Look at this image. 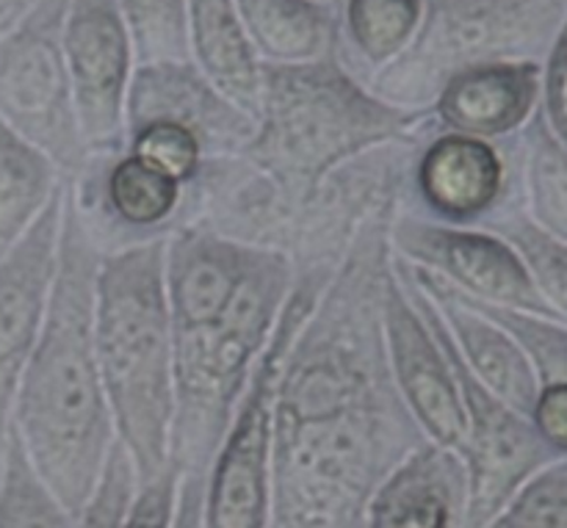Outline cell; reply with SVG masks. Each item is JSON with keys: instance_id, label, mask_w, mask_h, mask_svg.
Instances as JSON below:
<instances>
[{"instance_id": "6da1fadb", "label": "cell", "mask_w": 567, "mask_h": 528, "mask_svg": "<svg viewBox=\"0 0 567 528\" xmlns=\"http://www.w3.org/2000/svg\"><path fill=\"white\" fill-rule=\"evenodd\" d=\"M391 219L365 225L282 358L271 524L360 528L377 487L430 437L404 404L382 332Z\"/></svg>"}, {"instance_id": "7a4b0ae2", "label": "cell", "mask_w": 567, "mask_h": 528, "mask_svg": "<svg viewBox=\"0 0 567 528\" xmlns=\"http://www.w3.org/2000/svg\"><path fill=\"white\" fill-rule=\"evenodd\" d=\"M100 249L64 180L59 263L42 332L25 365L11 432L55 501L81 520L116 443L94 346V280Z\"/></svg>"}, {"instance_id": "3957f363", "label": "cell", "mask_w": 567, "mask_h": 528, "mask_svg": "<svg viewBox=\"0 0 567 528\" xmlns=\"http://www.w3.org/2000/svg\"><path fill=\"white\" fill-rule=\"evenodd\" d=\"M164 241L100 252L94 280V346L116 441L136 487L169 468L175 413V330L164 282Z\"/></svg>"}, {"instance_id": "277c9868", "label": "cell", "mask_w": 567, "mask_h": 528, "mask_svg": "<svg viewBox=\"0 0 567 528\" xmlns=\"http://www.w3.org/2000/svg\"><path fill=\"white\" fill-rule=\"evenodd\" d=\"M430 125V111L382 100L338 53L291 64L264 61L255 133L238 155L297 197L347 161L421 136Z\"/></svg>"}, {"instance_id": "5b68a950", "label": "cell", "mask_w": 567, "mask_h": 528, "mask_svg": "<svg viewBox=\"0 0 567 528\" xmlns=\"http://www.w3.org/2000/svg\"><path fill=\"white\" fill-rule=\"evenodd\" d=\"M297 275L286 255L260 249L252 271L219 321L175 332V413L169 432V465L181 476H208L238 402Z\"/></svg>"}, {"instance_id": "8992f818", "label": "cell", "mask_w": 567, "mask_h": 528, "mask_svg": "<svg viewBox=\"0 0 567 528\" xmlns=\"http://www.w3.org/2000/svg\"><path fill=\"white\" fill-rule=\"evenodd\" d=\"M567 20V0H424L413 42L371 77V92L426 111L443 83L493 61H546Z\"/></svg>"}, {"instance_id": "52a82bcc", "label": "cell", "mask_w": 567, "mask_h": 528, "mask_svg": "<svg viewBox=\"0 0 567 528\" xmlns=\"http://www.w3.org/2000/svg\"><path fill=\"white\" fill-rule=\"evenodd\" d=\"M330 277L332 271L324 269L297 271L275 335L255 365L230 429L205 476V528L271 526V437H275L277 380L288 343L308 319Z\"/></svg>"}, {"instance_id": "ba28073f", "label": "cell", "mask_w": 567, "mask_h": 528, "mask_svg": "<svg viewBox=\"0 0 567 528\" xmlns=\"http://www.w3.org/2000/svg\"><path fill=\"white\" fill-rule=\"evenodd\" d=\"M64 17L66 0H39L0 37V120L75 180L89 155L66 72Z\"/></svg>"}, {"instance_id": "9c48e42d", "label": "cell", "mask_w": 567, "mask_h": 528, "mask_svg": "<svg viewBox=\"0 0 567 528\" xmlns=\"http://www.w3.org/2000/svg\"><path fill=\"white\" fill-rule=\"evenodd\" d=\"M393 266L413 291L415 302L432 321L435 332L441 335L443 349L452 360L454 380H457L460 398L465 410V441L460 446L465 470H468V504H465L463 528H485L502 513L504 504L518 493L520 485L532 479L537 470L563 459L551 452L540 432L535 429L532 418L520 415L502 398L493 396L480 380L468 371L452 341V332L443 324L435 302L421 291L419 282L402 269L393 255Z\"/></svg>"}, {"instance_id": "30bf717a", "label": "cell", "mask_w": 567, "mask_h": 528, "mask_svg": "<svg viewBox=\"0 0 567 528\" xmlns=\"http://www.w3.org/2000/svg\"><path fill=\"white\" fill-rule=\"evenodd\" d=\"M513 208H526L518 133L487 142L432 122L410 161L399 210L443 225L487 227Z\"/></svg>"}, {"instance_id": "8fae6325", "label": "cell", "mask_w": 567, "mask_h": 528, "mask_svg": "<svg viewBox=\"0 0 567 528\" xmlns=\"http://www.w3.org/2000/svg\"><path fill=\"white\" fill-rule=\"evenodd\" d=\"M388 238L396 258L441 277L476 302L557 321L513 244L493 230L443 225L399 210Z\"/></svg>"}, {"instance_id": "7c38bea8", "label": "cell", "mask_w": 567, "mask_h": 528, "mask_svg": "<svg viewBox=\"0 0 567 528\" xmlns=\"http://www.w3.org/2000/svg\"><path fill=\"white\" fill-rule=\"evenodd\" d=\"M64 59L86 155L122 153L136 55L116 0H66Z\"/></svg>"}, {"instance_id": "4fadbf2b", "label": "cell", "mask_w": 567, "mask_h": 528, "mask_svg": "<svg viewBox=\"0 0 567 528\" xmlns=\"http://www.w3.org/2000/svg\"><path fill=\"white\" fill-rule=\"evenodd\" d=\"M382 332L393 382L410 413L432 443L460 454L465 441V410L452 360L393 260L382 288Z\"/></svg>"}, {"instance_id": "5bb4252c", "label": "cell", "mask_w": 567, "mask_h": 528, "mask_svg": "<svg viewBox=\"0 0 567 528\" xmlns=\"http://www.w3.org/2000/svg\"><path fill=\"white\" fill-rule=\"evenodd\" d=\"M81 219L100 252L158 241L177 227L186 186L131 149L89 158L66 180Z\"/></svg>"}, {"instance_id": "9a60e30c", "label": "cell", "mask_w": 567, "mask_h": 528, "mask_svg": "<svg viewBox=\"0 0 567 528\" xmlns=\"http://www.w3.org/2000/svg\"><path fill=\"white\" fill-rule=\"evenodd\" d=\"M64 186L31 230L0 260V470L11 437L17 387L42 332L59 263Z\"/></svg>"}, {"instance_id": "2e32d148", "label": "cell", "mask_w": 567, "mask_h": 528, "mask_svg": "<svg viewBox=\"0 0 567 528\" xmlns=\"http://www.w3.org/2000/svg\"><path fill=\"white\" fill-rule=\"evenodd\" d=\"M147 122H169L203 144L205 158L238 155L255 133V116L227 100L192 59L136 64L127 89L125 133Z\"/></svg>"}, {"instance_id": "e0dca14e", "label": "cell", "mask_w": 567, "mask_h": 528, "mask_svg": "<svg viewBox=\"0 0 567 528\" xmlns=\"http://www.w3.org/2000/svg\"><path fill=\"white\" fill-rule=\"evenodd\" d=\"M260 247L233 241L199 225H183L164 241V282L172 330H199L225 315L258 260Z\"/></svg>"}, {"instance_id": "ac0fdd59", "label": "cell", "mask_w": 567, "mask_h": 528, "mask_svg": "<svg viewBox=\"0 0 567 528\" xmlns=\"http://www.w3.org/2000/svg\"><path fill=\"white\" fill-rule=\"evenodd\" d=\"M402 269L421 286V291L435 302L443 324L452 332V341L457 346L460 358L468 365L471 374L487 387L496 398L518 410L529 418L532 407L537 402L540 380L532 365L526 349L504 330L498 321L482 313L468 293L449 286L441 277L396 258Z\"/></svg>"}, {"instance_id": "d6986e66", "label": "cell", "mask_w": 567, "mask_h": 528, "mask_svg": "<svg viewBox=\"0 0 567 528\" xmlns=\"http://www.w3.org/2000/svg\"><path fill=\"white\" fill-rule=\"evenodd\" d=\"M540 92L543 61H493L449 77L426 111L441 131L504 142L535 116Z\"/></svg>"}, {"instance_id": "ffe728a7", "label": "cell", "mask_w": 567, "mask_h": 528, "mask_svg": "<svg viewBox=\"0 0 567 528\" xmlns=\"http://www.w3.org/2000/svg\"><path fill=\"white\" fill-rule=\"evenodd\" d=\"M465 504L463 457L430 441L377 487L360 528H463Z\"/></svg>"}, {"instance_id": "44dd1931", "label": "cell", "mask_w": 567, "mask_h": 528, "mask_svg": "<svg viewBox=\"0 0 567 528\" xmlns=\"http://www.w3.org/2000/svg\"><path fill=\"white\" fill-rule=\"evenodd\" d=\"M188 59L227 100L258 114L260 61L233 0H186Z\"/></svg>"}, {"instance_id": "7402d4cb", "label": "cell", "mask_w": 567, "mask_h": 528, "mask_svg": "<svg viewBox=\"0 0 567 528\" xmlns=\"http://www.w3.org/2000/svg\"><path fill=\"white\" fill-rule=\"evenodd\" d=\"M260 61L291 64L338 53V9L330 0H233Z\"/></svg>"}, {"instance_id": "603a6c76", "label": "cell", "mask_w": 567, "mask_h": 528, "mask_svg": "<svg viewBox=\"0 0 567 528\" xmlns=\"http://www.w3.org/2000/svg\"><path fill=\"white\" fill-rule=\"evenodd\" d=\"M476 308L504 327L529 354L540 380L537 402L532 407V424L557 457H567V324L543 315L482 304Z\"/></svg>"}, {"instance_id": "cb8c5ba5", "label": "cell", "mask_w": 567, "mask_h": 528, "mask_svg": "<svg viewBox=\"0 0 567 528\" xmlns=\"http://www.w3.org/2000/svg\"><path fill=\"white\" fill-rule=\"evenodd\" d=\"M424 0H341L338 6V59L363 83L391 64L421 22Z\"/></svg>"}, {"instance_id": "d4e9b609", "label": "cell", "mask_w": 567, "mask_h": 528, "mask_svg": "<svg viewBox=\"0 0 567 528\" xmlns=\"http://www.w3.org/2000/svg\"><path fill=\"white\" fill-rule=\"evenodd\" d=\"M64 186L59 166L0 120V260Z\"/></svg>"}, {"instance_id": "484cf974", "label": "cell", "mask_w": 567, "mask_h": 528, "mask_svg": "<svg viewBox=\"0 0 567 528\" xmlns=\"http://www.w3.org/2000/svg\"><path fill=\"white\" fill-rule=\"evenodd\" d=\"M520 161H524V203L540 230L567 247V153L554 138L543 111L524 125Z\"/></svg>"}, {"instance_id": "4316f807", "label": "cell", "mask_w": 567, "mask_h": 528, "mask_svg": "<svg viewBox=\"0 0 567 528\" xmlns=\"http://www.w3.org/2000/svg\"><path fill=\"white\" fill-rule=\"evenodd\" d=\"M502 236L515 247L520 260L529 269L537 291L546 299L548 308L554 310L557 321L567 324V247L557 238L548 236L546 230L532 221L526 208H513L496 221L485 227Z\"/></svg>"}, {"instance_id": "83f0119b", "label": "cell", "mask_w": 567, "mask_h": 528, "mask_svg": "<svg viewBox=\"0 0 567 528\" xmlns=\"http://www.w3.org/2000/svg\"><path fill=\"white\" fill-rule=\"evenodd\" d=\"M0 528H78L31 468L14 432L0 470Z\"/></svg>"}, {"instance_id": "f1b7e54d", "label": "cell", "mask_w": 567, "mask_h": 528, "mask_svg": "<svg viewBox=\"0 0 567 528\" xmlns=\"http://www.w3.org/2000/svg\"><path fill=\"white\" fill-rule=\"evenodd\" d=\"M136 64L188 59L186 0H116Z\"/></svg>"}, {"instance_id": "f546056e", "label": "cell", "mask_w": 567, "mask_h": 528, "mask_svg": "<svg viewBox=\"0 0 567 528\" xmlns=\"http://www.w3.org/2000/svg\"><path fill=\"white\" fill-rule=\"evenodd\" d=\"M485 528H567V457L537 470Z\"/></svg>"}, {"instance_id": "4dcf8cb0", "label": "cell", "mask_w": 567, "mask_h": 528, "mask_svg": "<svg viewBox=\"0 0 567 528\" xmlns=\"http://www.w3.org/2000/svg\"><path fill=\"white\" fill-rule=\"evenodd\" d=\"M125 149L158 166L161 172L181 180L183 186H188L197 177L199 166L205 161L203 144L192 133L177 125H169V122H147V125L127 131Z\"/></svg>"}, {"instance_id": "1f68e13d", "label": "cell", "mask_w": 567, "mask_h": 528, "mask_svg": "<svg viewBox=\"0 0 567 528\" xmlns=\"http://www.w3.org/2000/svg\"><path fill=\"white\" fill-rule=\"evenodd\" d=\"M133 493H136L133 463L127 457L125 446L116 441L109 454V463H105L103 479H100L83 518L78 520V528H122V520H125L127 507L133 501Z\"/></svg>"}, {"instance_id": "d6a6232c", "label": "cell", "mask_w": 567, "mask_h": 528, "mask_svg": "<svg viewBox=\"0 0 567 528\" xmlns=\"http://www.w3.org/2000/svg\"><path fill=\"white\" fill-rule=\"evenodd\" d=\"M177 485H181V470L175 465H169L164 474L155 476L147 485H138L125 520H122V528H172Z\"/></svg>"}, {"instance_id": "836d02e7", "label": "cell", "mask_w": 567, "mask_h": 528, "mask_svg": "<svg viewBox=\"0 0 567 528\" xmlns=\"http://www.w3.org/2000/svg\"><path fill=\"white\" fill-rule=\"evenodd\" d=\"M540 111L546 125L551 127L554 138L567 153V20L554 39L546 61H543V92Z\"/></svg>"}, {"instance_id": "e575fe53", "label": "cell", "mask_w": 567, "mask_h": 528, "mask_svg": "<svg viewBox=\"0 0 567 528\" xmlns=\"http://www.w3.org/2000/svg\"><path fill=\"white\" fill-rule=\"evenodd\" d=\"M203 507H205V476L199 474L181 476L172 528H205Z\"/></svg>"}, {"instance_id": "d590c367", "label": "cell", "mask_w": 567, "mask_h": 528, "mask_svg": "<svg viewBox=\"0 0 567 528\" xmlns=\"http://www.w3.org/2000/svg\"><path fill=\"white\" fill-rule=\"evenodd\" d=\"M37 6L39 0H0V37L9 33L17 22L25 20Z\"/></svg>"}, {"instance_id": "8d00e7d4", "label": "cell", "mask_w": 567, "mask_h": 528, "mask_svg": "<svg viewBox=\"0 0 567 528\" xmlns=\"http://www.w3.org/2000/svg\"><path fill=\"white\" fill-rule=\"evenodd\" d=\"M330 3H332V6H336V9H338V6H341V0H330Z\"/></svg>"}, {"instance_id": "74e56055", "label": "cell", "mask_w": 567, "mask_h": 528, "mask_svg": "<svg viewBox=\"0 0 567 528\" xmlns=\"http://www.w3.org/2000/svg\"><path fill=\"white\" fill-rule=\"evenodd\" d=\"M269 528H277V526H275V524H271V526H269Z\"/></svg>"}]
</instances>
